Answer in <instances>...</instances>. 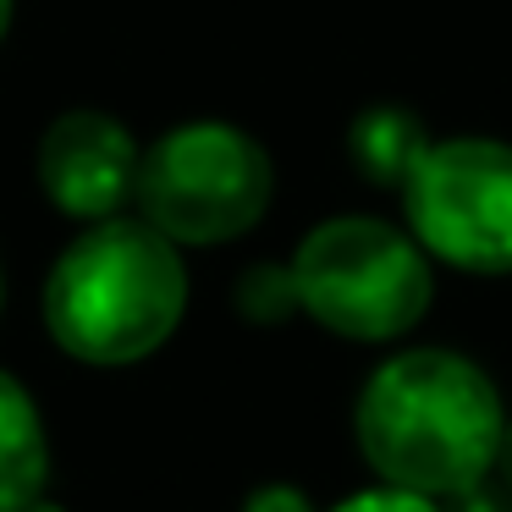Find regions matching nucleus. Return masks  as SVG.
Listing matches in <instances>:
<instances>
[{"instance_id": "1", "label": "nucleus", "mask_w": 512, "mask_h": 512, "mask_svg": "<svg viewBox=\"0 0 512 512\" xmlns=\"http://www.w3.org/2000/svg\"><path fill=\"white\" fill-rule=\"evenodd\" d=\"M353 435L386 485L452 501L496 474L507 408L474 358L452 347H408L364 380Z\"/></svg>"}, {"instance_id": "2", "label": "nucleus", "mask_w": 512, "mask_h": 512, "mask_svg": "<svg viewBox=\"0 0 512 512\" xmlns=\"http://www.w3.org/2000/svg\"><path fill=\"white\" fill-rule=\"evenodd\" d=\"M188 314V265L149 221H94L45 281V331L78 364L122 369L160 353Z\"/></svg>"}, {"instance_id": "3", "label": "nucleus", "mask_w": 512, "mask_h": 512, "mask_svg": "<svg viewBox=\"0 0 512 512\" xmlns=\"http://www.w3.org/2000/svg\"><path fill=\"white\" fill-rule=\"evenodd\" d=\"M298 309L347 342H397L430 314L435 276L419 237L375 215H331L292 254Z\"/></svg>"}, {"instance_id": "4", "label": "nucleus", "mask_w": 512, "mask_h": 512, "mask_svg": "<svg viewBox=\"0 0 512 512\" xmlns=\"http://www.w3.org/2000/svg\"><path fill=\"white\" fill-rule=\"evenodd\" d=\"M270 155L232 122H182L138 166V210L177 248H215L270 210Z\"/></svg>"}, {"instance_id": "5", "label": "nucleus", "mask_w": 512, "mask_h": 512, "mask_svg": "<svg viewBox=\"0 0 512 512\" xmlns=\"http://www.w3.org/2000/svg\"><path fill=\"white\" fill-rule=\"evenodd\" d=\"M408 232L468 276H512V144L441 138L402 182Z\"/></svg>"}, {"instance_id": "6", "label": "nucleus", "mask_w": 512, "mask_h": 512, "mask_svg": "<svg viewBox=\"0 0 512 512\" xmlns=\"http://www.w3.org/2000/svg\"><path fill=\"white\" fill-rule=\"evenodd\" d=\"M138 166L144 149L133 144L116 116L67 111L39 138V188L72 221H111L127 199H138Z\"/></svg>"}, {"instance_id": "7", "label": "nucleus", "mask_w": 512, "mask_h": 512, "mask_svg": "<svg viewBox=\"0 0 512 512\" xmlns=\"http://www.w3.org/2000/svg\"><path fill=\"white\" fill-rule=\"evenodd\" d=\"M50 479V430L34 391L0 369V512H23L45 501Z\"/></svg>"}, {"instance_id": "8", "label": "nucleus", "mask_w": 512, "mask_h": 512, "mask_svg": "<svg viewBox=\"0 0 512 512\" xmlns=\"http://www.w3.org/2000/svg\"><path fill=\"white\" fill-rule=\"evenodd\" d=\"M435 138L424 133V122L408 105H369L358 111V122L347 127V155H353L358 177L375 182V188H397L413 177V166L424 160Z\"/></svg>"}, {"instance_id": "9", "label": "nucleus", "mask_w": 512, "mask_h": 512, "mask_svg": "<svg viewBox=\"0 0 512 512\" xmlns=\"http://www.w3.org/2000/svg\"><path fill=\"white\" fill-rule=\"evenodd\" d=\"M237 314L254 325H276L298 314V287H292V265H254L237 281Z\"/></svg>"}, {"instance_id": "10", "label": "nucleus", "mask_w": 512, "mask_h": 512, "mask_svg": "<svg viewBox=\"0 0 512 512\" xmlns=\"http://www.w3.org/2000/svg\"><path fill=\"white\" fill-rule=\"evenodd\" d=\"M331 512H441V507H435V496H419V490H402L380 479L375 490H358V496L336 501Z\"/></svg>"}, {"instance_id": "11", "label": "nucleus", "mask_w": 512, "mask_h": 512, "mask_svg": "<svg viewBox=\"0 0 512 512\" xmlns=\"http://www.w3.org/2000/svg\"><path fill=\"white\" fill-rule=\"evenodd\" d=\"M237 512H320V507H314L309 490H298V485H259L243 496Z\"/></svg>"}, {"instance_id": "12", "label": "nucleus", "mask_w": 512, "mask_h": 512, "mask_svg": "<svg viewBox=\"0 0 512 512\" xmlns=\"http://www.w3.org/2000/svg\"><path fill=\"white\" fill-rule=\"evenodd\" d=\"M452 512H512V490L501 485L496 474H490V479H479L474 490L452 496Z\"/></svg>"}, {"instance_id": "13", "label": "nucleus", "mask_w": 512, "mask_h": 512, "mask_svg": "<svg viewBox=\"0 0 512 512\" xmlns=\"http://www.w3.org/2000/svg\"><path fill=\"white\" fill-rule=\"evenodd\" d=\"M496 479L512 490V419H507V435H501V457H496Z\"/></svg>"}, {"instance_id": "14", "label": "nucleus", "mask_w": 512, "mask_h": 512, "mask_svg": "<svg viewBox=\"0 0 512 512\" xmlns=\"http://www.w3.org/2000/svg\"><path fill=\"white\" fill-rule=\"evenodd\" d=\"M6 28H12V0H0V39H6Z\"/></svg>"}, {"instance_id": "15", "label": "nucleus", "mask_w": 512, "mask_h": 512, "mask_svg": "<svg viewBox=\"0 0 512 512\" xmlns=\"http://www.w3.org/2000/svg\"><path fill=\"white\" fill-rule=\"evenodd\" d=\"M23 512H61L56 501H34V507H23Z\"/></svg>"}, {"instance_id": "16", "label": "nucleus", "mask_w": 512, "mask_h": 512, "mask_svg": "<svg viewBox=\"0 0 512 512\" xmlns=\"http://www.w3.org/2000/svg\"><path fill=\"white\" fill-rule=\"evenodd\" d=\"M0 303H6V276H0Z\"/></svg>"}]
</instances>
